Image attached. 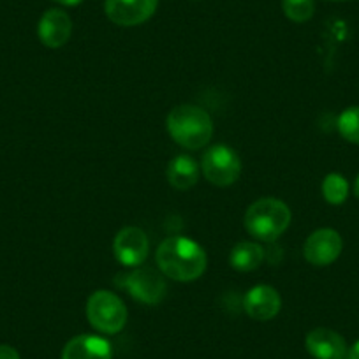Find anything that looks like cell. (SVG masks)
I'll return each mask as SVG.
<instances>
[{
	"label": "cell",
	"mask_w": 359,
	"mask_h": 359,
	"mask_svg": "<svg viewBox=\"0 0 359 359\" xmlns=\"http://www.w3.org/2000/svg\"><path fill=\"white\" fill-rule=\"evenodd\" d=\"M158 269L176 282H192L203 277L208 257L203 247L185 236L165 238L155 252Z\"/></svg>",
	"instance_id": "6da1fadb"
},
{
	"label": "cell",
	"mask_w": 359,
	"mask_h": 359,
	"mask_svg": "<svg viewBox=\"0 0 359 359\" xmlns=\"http://www.w3.org/2000/svg\"><path fill=\"white\" fill-rule=\"evenodd\" d=\"M165 127L172 141L187 150L205 148L213 136L212 116L203 108L192 104L172 108L165 118Z\"/></svg>",
	"instance_id": "7a4b0ae2"
},
{
	"label": "cell",
	"mask_w": 359,
	"mask_h": 359,
	"mask_svg": "<svg viewBox=\"0 0 359 359\" xmlns=\"http://www.w3.org/2000/svg\"><path fill=\"white\" fill-rule=\"evenodd\" d=\"M292 213L284 201L262 198L248 206L245 213V229L257 241L273 243L287 231Z\"/></svg>",
	"instance_id": "3957f363"
},
{
	"label": "cell",
	"mask_w": 359,
	"mask_h": 359,
	"mask_svg": "<svg viewBox=\"0 0 359 359\" xmlns=\"http://www.w3.org/2000/svg\"><path fill=\"white\" fill-rule=\"evenodd\" d=\"M86 317L99 333L116 334L126 326L127 309L115 292L95 291L86 302Z\"/></svg>",
	"instance_id": "277c9868"
},
{
	"label": "cell",
	"mask_w": 359,
	"mask_h": 359,
	"mask_svg": "<svg viewBox=\"0 0 359 359\" xmlns=\"http://www.w3.org/2000/svg\"><path fill=\"white\" fill-rule=\"evenodd\" d=\"M115 284L120 289H126L136 302L143 305H158L165 298V285L164 278L151 268H134L127 273H118L115 278Z\"/></svg>",
	"instance_id": "5b68a950"
},
{
	"label": "cell",
	"mask_w": 359,
	"mask_h": 359,
	"mask_svg": "<svg viewBox=\"0 0 359 359\" xmlns=\"http://www.w3.org/2000/svg\"><path fill=\"white\" fill-rule=\"evenodd\" d=\"M203 175L217 187H229L240 178V155L226 144H215L203 155Z\"/></svg>",
	"instance_id": "8992f818"
},
{
	"label": "cell",
	"mask_w": 359,
	"mask_h": 359,
	"mask_svg": "<svg viewBox=\"0 0 359 359\" xmlns=\"http://www.w3.org/2000/svg\"><path fill=\"white\" fill-rule=\"evenodd\" d=\"M113 252L120 264L127 268H137L147 261L150 241H148L147 233L140 227H123L116 233Z\"/></svg>",
	"instance_id": "52a82bcc"
},
{
	"label": "cell",
	"mask_w": 359,
	"mask_h": 359,
	"mask_svg": "<svg viewBox=\"0 0 359 359\" xmlns=\"http://www.w3.org/2000/svg\"><path fill=\"white\" fill-rule=\"evenodd\" d=\"M344 241L334 229H317L306 238L303 255L313 266H330L340 257Z\"/></svg>",
	"instance_id": "ba28073f"
},
{
	"label": "cell",
	"mask_w": 359,
	"mask_h": 359,
	"mask_svg": "<svg viewBox=\"0 0 359 359\" xmlns=\"http://www.w3.org/2000/svg\"><path fill=\"white\" fill-rule=\"evenodd\" d=\"M158 0H106L104 13L115 25L136 27L154 16Z\"/></svg>",
	"instance_id": "9c48e42d"
},
{
	"label": "cell",
	"mask_w": 359,
	"mask_h": 359,
	"mask_svg": "<svg viewBox=\"0 0 359 359\" xmlns=\"http://www.w3.org/2000/svg\"><path fill=\"white\" fill-rule=\"evenodd\" d=\"M282 309V298L271 285H255L245 294L243 310L254 320H271Z\"/></svg>",
	"instance_id": "30bf717a"
},
{
	"label": "cell",
	"mask_w": 359,
	"mask_h": 359,
	"mask_svg": "<svg viewBox=\"0 0 359 359\" xmlns=\"http://www.w3.org/2000/svg\"><path fill=\"white\" fill-rule=\"evenodd\" d=\"M72 22L71 16L62 9H48L39 20L37 25V36L41 43L51 50H58L71 39Z\"/></svg>",
	"instance_id": "8fae6325"
},
{
	"label": "cell",
	"mask_w": 359,
	"mask_h": 359,
	"mask_svg": "<svg viewBox=\"0 0 359 359\" xmlns=\"http://www.w3.org/2000/svg\"><path fill=\"white\" fill-rule=\"evenodd\" d=\"M305 347L313 359H347L348 348L340 333L316 327L305 338Z\"/></svg>",
	"instance_id": "7c38bea8"
},
{
	"label": "cell",
	"mask_w": 359,
	"mask_h": 359,
	"mask_svg": "<svg viewBox=\"0 0 359 359\" xmlns=\"http://www.w3.org/2000/svg\"><path fill=\"white\" fill-rule=\"evenodd\" d=\"M113 347L106 338L78 334L65 344L62 359H111Z\"/></svg>",
	"instance_id": "4fadbf2b"
},
{
	"label": "cell",
	"mask_w": 359,
	"mask_h": 359,
	"mask_svg": "<svg viewBox=\"0 0 359 359\" xmlns=\"http://www.w3.org/2000/svg\"><path fill=\"white\" fill-rule=\"evenodd\" d=\"M165 178L176 191H189L199 180V165L189 155H178L169 162L165 169Z\"/></svg>",
	"instance_id": "5bb4252c"
},
{
	"label": "cell",
	"mask_w": 359,
	"mask_h": 359,
	"mask_svg": "<svg viewBox=\"0 0 359 359\" xmlns=\"http://www.w3.org/2000/svg\"><path fill=\"white\" fill-rule=\"evenodd\" d=\"M262 261H264V248L255 241H240L238 245H234L229 255L231 268L243 271V273L257 269Z\"/></svg>",
	"instance_id": "9a60e30c"
},
{
	"label": "cell",
	"mask_w": 359,
	"mask_h": 359,
	"mask_svg": "<svg viewBox=\"0 0 359 359\" xmlns=\"http://www.w3.org/2000/svg\"><path fill=\"white\" fill-rule=\"evenodd\" d=\"M323 196L330 205H341L345 203L348 196V184L347 180L338 172H330L326 178L323 180Z\"/></svg>",
	"instance_id": "2e32d148"
},
{
	"label": "cell",
	"mask_w": 359,
	"mask_h": 359,
	"mask_svg": "<svg viewBox=\"0 0 359 359\" xmlns=\"http://www.w3.org/2000/svg\"><path fill=\"white\" fill-rule=\"evenodd\" d=\"M338 133L348 143L359 144V106L347 108L338 116Z\"/></svg>",
	"instance_id": "e0dca14e"
},
{
	"label": "cell",
	"mask_w": 359,
	"mask_h": 359,
	"mask_svg": "<svg viewBox=\"0 0 359 359\" xmlns=\"http://www.w3.org/2000/svg\"><path fill=\"white\" fill-rule=\"evenodd\" d=\"M285 16L294 23H305L316 13V4L313 0H282Z\"/></svg>",
	"instance_id": "ac0fdd59"
},
{
	"label": "cell",
	"mask_w": 359,
	"mask_h": 359,
	"mask_svg": "<svg viewBox=\"0 0 359 359\" xmlns=\"http://www.w3.org/2000/svg\"><path fill=\"white\" fill-rule=\"evenodd\" d=\"M0 359H22L18 351L11 345H0Z\"/></svg>",
	"instance_id": "d6986e66"
},
{
	"label": "cell",
	"mask_w": 359,
	"mask_h": 359,
	"mask_svg": "<svg viewBox=\"0 0 359 359\" xmlns=\"http://www.w3.org/2000/svg\"><path fill=\"white\" fill-rule=\"evenodd\" d=\"M347 359H359V340L355 341L351 348H348Z\"/></svg>",
	"instance_id": "ffe728a7"
},
{
	"label": "cell",
	"mask_w": 359,
	"mask_h": 359,
	"mask_svg": "<svg viewBox=\"0 0 359 359\" xmlns=\"http://www.w3.org/2000/svg\"><path fill=\"white\" fill-rule=\"evenodd\" d=\"M55 2H58L62 6H67V8H74V6L81 4L83 0H55Z\"/></svg>",
	"instance_id": "44dd1931"
},
{
	"label": "cell",
	"mask_w": 359,
	"mask_h": 359,
	"mask_svg": "<svg viewBox=\"0 0 359 359\" xmlns=\"http://www.w3.org/2000/svg\"><path fill=\"white\" fill-rule=\"evenodd\" d=\"M354 194H355V198L359 199V175H358V178H355V184H354Z\"/></svg>",
	"instance_id": "7402d4cb"
},
{
	"label": "cell",
	"mask_w": 359,
	"mask_h": 359,
	"mask_svg": "<svg viewBox=\"0 0 359 359\" xmlns=\"http://www.w3.org/2000/svg\"><path fill=\"white\" fill-rule=\"evenodd\" d=\"M331 2H345V0H331Z\"/></svg>",
	"instance_id": "603a6c76"
}]
</instances>
